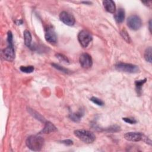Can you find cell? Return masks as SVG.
I'll return each instance as SVG.
<instances>
[{
    "instance_id": "cell-1",
    "label": "cell",
    "mask_w": 152,
    "mask_h": 152,
    "mask_svg": "<svg viewBox=\"0 0 152 152\" xmlns=\"http://www.w3.org/2000/svg\"><path fill=\"white\" fill-rule=\"evenodd\" d=\"M26 144L31 150L40 151L44 144V139L39 135H31L27 138Z\"/></svg>"
},
{
    "instance_id": "cell-2",
    "label": "cell",
    "mask_w": 152,
    "mask_h": 152,
    "mask_svg": "<svg viewBox=\"0 0 152 152\" xmlns=\"http://www.w3.org/2000/svg\"><path fill=\"white\" fill-rule=\"evenodd\" d=\"M74 135L78 137V139L86 143H92L96 139L94 133L87 130L77 129L74 131Z\"/></svg>"
},
{
    "instance_id": "cell-3",
    "label": "cell",
    "mask_w": 152,
    "mask_h": 152,
    "mask_svg": "<svg viewBox=\"0 0 152 152\" xmlns=\"http://www.w3.org/2000/svg\"><path fill=\"white\" fill-rule=\"evenodd\" d=\"M115 68L119 71L128 73H137L140 71L138 66L132 64H126L123 62H119L116 64Z\"/></svg>"
},
{
    "instance_id": "cell-4",
    "label": "cell",
    "mask_w": 152,
    "mask_h": 152,
    "mask_svg": "<svg viewBox=\"0 0 152 152\" xmlns=\"http://www.w3.org/2000/svg\"><path fill=\"white\" fill-rule=\"evenodd\" d=\"M78 39L83 48H87L93 39L91 34L87 30H81L78 35Z\"/></svg>"
},
{
    "instance_id": "cell-5",
    "label": "cell",
    "mask_w": 152,
    "mask_h": 152,
    "mask_svg": "<svg viewBox=\"0 0 152 152\" xmlns=\"http://www.w3.org/2000/svg\"><path fill=\"white\" fill-rule=\"evenodd\" d=\"M127 26L131 30H137L142 26L141 20L137 15H131L127 19Z\"/></svg>"
},
{
    "instance_id": "cell-6",
    "label": "cell",
    "mask_w": 152,
    "mask_h": 152,
    "mask_svg": "<svg viewBox=\"0 0 152 152\" xmlns=\"http://www.w3.org/2000/svg\"><path fill=\"white\" fill-rule=\"evenodd\" d=\"M60 20L67 26H73L75 24V20L72 15L66 11H62L59 14Z\"/></svg>"
},
{
    "instance_id": "cell-7",
    "label": "cell",
    "mask_w": 152,
    "mask_h": 152,
    "mask_svg": "<svg viewBox=\"0 0 152 152\" xmlns=\"http://www.w3.org/2000/svg\"><path fill=\"white\" fill-rule=\"evenodd\" d=\"M145 135L138 132H129L124 135V138L129 141L137 142L144 140Z\"/></svg>"
},
{
    "instance_id": "cell-8",
    "label": "cell",
    "mask_w": 152,
    "mask_h": 152,
    "mask_svg": "<svg viewBox=\"0 0 152 152\" xmlns=\"http://www.w3.org/2000/svg\"><path fill=\"white\" fill-rule=\"evenodd\" d=\"M79 61L81 66L84 68H89L93 65V61L91 56L87 53H82L79 58Z\"/></svg>"
},
{
    "instance_id": "cell-9",
    "label": "cell",
    "mask_w": 152,
    "mask_h": 152,
    "mask_svg": "<svg viewBox=\"0 0 152 152\" xmlns=\"http://www.w3.org/2000/svg\"><path fill=\"white\" fill-rule=\"evenodd\" d=\"M45 37L46 40L52 45H54L57 42V36L54 29L52 27L47 28Z\"/></svg>"
},
{
    "instance_id": "cell-10",
    "label": "cell",
    "mask_w": 152,
    "mask_h": 152,
    "mask_svg": "<svg viewBox=\"0 0 152 152\" xmlns=\"http://www.w3.org/2000/svg\"><path fill=\"white\" fill-rule=\"evenodd\" d=\"M4 58L8 61H12L15 58V52L13 45H8L2 51Z\"/></svg>"
},
{
    "instance_id": "cell-11",
    "label": "cell",
    "mask_w": 152,
    "mask_h": 152,
    "mask_svg": "<svg viewBox=\"0 0 152 152\" xmlns=\"http://www.w3.org/2000/svg\"><path fill=\"white\" fill-rule=\"evenodd\" d=\"M104 9L110 13H114L116 11V7L114 1L112 0H104L103 1Z\"/></svg>"
},
{
    "instance_id": "cell-12",
    "label": "cell",
    "mask_w": 152,
    "mask_h": 152,
    "mask_svg": "<svg viewBox=\"0 0 152 152\" xmlns=\"http://www.w3.org/2000/svg\"><path fill=\"white\" fill-rule=\"evenodd\" d=\"M114 14V18L115 21L118 23H121L123 22L125 18V11L123 8H119L115 12Z\"/></svg>"
},
{
    "instance_id": "cell-13",
    "label": "cell",
    "mask_w": 152,
    "mask_h": 152,
    "mask_svg": "<svg viewBox=\"0 0 152 152\" xmlns=\"http://www.w3.org/2000/svg\"><path fill=\"white\" fill-rule=\"evenodd\" d=\"M57 129L55 126L50 122H47L45 124L44 128L42 129V132L43 134H49L56 131Z\"/></svg>"
},
{
    "instance_id": "cell-14",
    "label": "cell",
    "mask_w": 152,
    "mask_h": 152,
    "mask_svg": "<svg viewBox=\"0 0 152 152\" xmlns=\"http://www.w3.org/2000/svg\"><path fill=\"white\" fill-rule=\"evenodd\" d=\"M84 115V112L82 110H79L77 112L72 113L69 115V118L74 122H79Z\"/></svg>"
},
{
    "instance_id": "cell-15",
    "label": "cell",
    "mask_w": 152,
    "mask_h": 152,
    "mask_svg": "<svg viewBox=\"0 0 152 152\" xmlns=\"http://www.w3.org/2000/svg\"><path fill=\"white\" fill-rule=\"evenodd\" d=\"M24 39L25 45L28 47H30L31 39H32L31 35L30 32L27 30H26L24 31Z\"/></svg>"
},
{
    "instance_id": "cell-16",
    "label": "cell",
    "mask_w": 152,
    "mask_h": 152,
    "mask_svg": "<svg viewBox=\"0 0 152 152\" xmlns=\"http://www.w3.org/2000/svg\"><path fill=\"white\" fill-rule=\"evenodd\" d=\"M147 79L144 78V80H137L135 82V84L136 86V89H137V93L140 94L141 92V88L142 85L146 82Z\"/></svg>"
},
{
    "instance_id": "cell-17",
    "label": "cell",
    "mask_w": 152,
    "mask_h": 152,
    "mask_svg": "<svg viewBox=\"0 0 152 152\" xmlns=\"http://www.w3.org/2000/svg\"><path fill=\"white\" fill-rule=\"evenodd\" d=\"M151 52H152L151 48L148 47L146 49V50L145 51V53H144V58H145V59L150 63L151 62Z\"/></svg>"
},
{
    "instance_id": "cell-18",
    "label": "cell",
    "mask_w": 152,
    "mask_h": 152,
    "mask_svg": "<svg viewBox=\"0 0 152 152\" xmlns=\"http://www.w3.org/2000/svg\"><path fill=\"white\" fill-rule=\"evenodd\" d=\"M20 69L23 72L25 73H31L34 71V67L32 65L29 66H21Z\"/></svg>"
},
{
    "instance_id": "cell-19",
    "label": "cell",
    "mask_w": 152,
    "mask_h": 152,
    "mask_svg": "<svg viewBox=\"0 0 152 152\" xmlns=\"http://www.w3.org/2000/svg\"><path fill=\"white\" fill-rule=\"evenodd\" d=\"M120 34L121 35V36L122 37V38L127 42V43H130L131 42V37L130 36H129L128 33H127L126 30L125 29H122L121 32H120Z\"/></svg>"
},
{
    "instance_id": "cell-20",
    "label": "cell",
    "mask_w": 152,
    "mask_h": 152,
    "mask_svg": "<svg viewBox=\"0 0 152 152\" xmlns=\"http://www.w3.org/2000/svg\"><path fill=\"white\" fill-rule=\"evenodd\" d=\"M52 65L55 68H56V69L59 70L60 71L63 72H64V73H65V74H69V73H71V71H70L69 69H66V68H64V67L60 66V65H58V64H52Z\"/></svg>"
},
{
    "instance_id": "cell-21",
    "label": "cell",
    "mask_w": 152,
    "mask_h": 152,
    "mask_svg": "<svg viewBox=\"0 0 152 152\" xmlns=\"http://www.w3.org/2000/svg\"><path fill=\"white\" fill-rule=\"evenodd\" d=\"M56 56L60 61H61L62 62H64V63H69L68 59L65 55H64L62 54H61V53H56Z\"/></svg>"
},
{
    "instance_id": "cell-22",
    "label": "cell",
    "mask_w": 152,
    "mask_h": 152,
    "mask_svg": "<svg viewBox=\"0 0 152 152\" xmlns=\"http://www.w3.org/2000/svg\"><path fill=\"white\" fill-rule=\"evenodd\" d=\"M90 100H91L93 103H94V104H97V105H98V106H103V105H104V102H103L102 100L98 99L97 97H91Z\"/></svg>"
},
{
    "instance_id": "cell-23",
    "label": "cell",
    "mask_w": 152,
    "mask_h": 152,
    "mask_svg": "<svg viewBox=\"0 0 152 152\" xmlns=\"http://www.w3.org/2000/svg\"><path fill=\"white\" fill-rule=\"evenodd\" d=\"M7 42L8 45H13L12 44V34L11 31H9L7 33Z\"/></svg>"
},
{
    "instance_id": "cell-24",
    "label": "cell",
    "mask_w": 152,
    "mask_h": 152,
    "mask_svg": "<svg viewBox=\"0 0 152 152\" xmlns=\"http://www.w3.org/2000/svg\"><path fill=\"white\" fill-rule=\"evenodd\" d=\"M123 121H124L125 122L130 124H134L137 122V121L134 118H123Z\"/></svg>"
},
{
    "instance_id": "cell-25",
    "label": "cell",
    "mask_w": 152,
    "mask_h": 152,
    "mask_svg": "<svg viewBox=\"0 0 152 152\" xmlns=\"http://www.w3.org/2000/svg\"><path fill=\"white\" fill-rule=\"evenodd\" d=\"M62 143L66 145H71L73 144L72 141H71V140H63L61 141Z\"/></svg>"
},
{
    "instance_id": "cell-26",
    "label": "cell",
    "mask_w": 152,
    "mask_h": 152,
    "mask_svg": "<svg viewBox=\"0 0 152 152\" xmlns=\"http://www.w3.org/2000/svg\"><path fill=\"white\" fill-rule=\"evenodd\" d=\"M23 23V21L22 20H20V21H17V22H16V24H21Z\"/></svg>"
},
{
    "instance_id": "cell-27",
    "label": "cell",
    "mask_w": 152,
    "mask_h": 152,
    "mask_svg": "<svg viewBox=\"0 0 152 152\" xmlns=\"http://www.w3.org/2000/svg\"><path fill=\"white\" fill-rule=\"evenodd\" d=\"M151 20H150V21H149V29H150V32H151Z\"/></svg>"
}]
</instances>
